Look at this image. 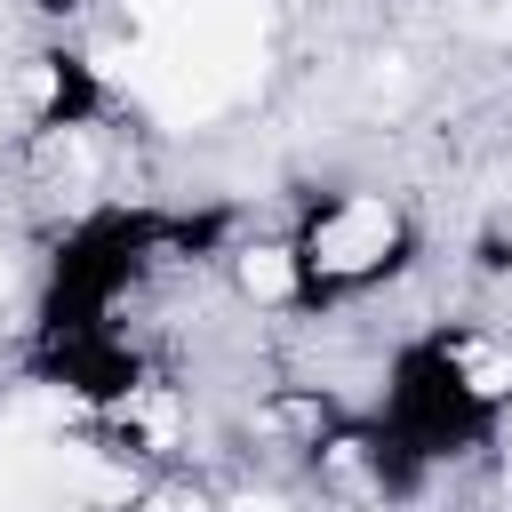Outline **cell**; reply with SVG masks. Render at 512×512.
I'll return each instance as SVG.
<instances>
[{
	"label": "cell",
	"instance_id": "obj_1",
	"mask_svg": "<svg viewBox=\"0 0 512 512\" xmlns=\"http://www.w3.org/2000/svg\"><path fill=\"white\" fill-rule=\"evenodd\" d=\"M360 416L448 480L512 424V344L480 320H416L384 344Z\"/></svg>",
	"mask_w": 512,
	"mask_h": 512
},
{
	"label": "cell",
	"instance_id": "obj_2",
	"mask_svg": "<svg viewBox=\"0 0 512 512\" xmlns=\"http://www.w3.org/2000/svg\"><path fill=\"white\" fill-rule=\"evenodd\" d=\"M216 232H224V216H192V208H160V200H128V192L72 208L32 280V344L128 328V304L168 264H192V248H208Z\"/></svg>",
	"mask_w": 512,
	"mask_h": 512
},
{
	"label": "cell",
	"instance_id": "obj_3",
	"mask_svg": "<svg viewBox=\"0 0 512 512\" xmlns=\"http://www.w3.org/2000/svg\"><path fill=\"white\" fill-rule=\"evenodd\" d=\"M288 248V312L296 320H336L384 288H400L424 256V224L392 192H312L296 224L280 232Z\"/></svg>",
	"mask_w": 512,
	"mask_h": 512
},
{
	"label": "cell",
	"instance_id": "obj_4",
	"mask_svg": "<svg viewBox=\"0 0 512 512\" xmlns=\"http://www.w3.org/2000/svg\"><path fill=\"white\" fill-rule=\"evenodd\" d=\"M24 368H32V384L64 392L72 408H88V416H104V424H120V416L160 384V376H152V352H144L128 328L64 336V344H32V352H24Z\"/></svg>",
	"mask_w": 512,
	"mask_h": 512
},
{
	"label": "cell",
	"instance_id": "obj_5",
	"mask_svg": "<svg viewBox=\"0 0 512 512\" xmlns=\"http://www.w3.org/2000/svg\"><path fill=\"white\" fill-rule=\"evenodd\" d=\"M16 104L32 136H88L112 120V80L80 40H40L16 64Z\"/></svg>",
	"mask_w": 512,
	"mask_h": 512
},
{
	"label": "cell",
	"instance_id": "obj_6",
	"mask_svg": "<svg viewBox=\"0 0 512 512\" xmlns=\"http://www.w3.org/2000/svg\"><path fill=\"white\" fill-rule=\"evenodd\" d=\"M80 512H120V504H80Z\"/></svg>",
	"mask_w": 512,
	"mask_h": 512
}]
</instances>
